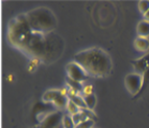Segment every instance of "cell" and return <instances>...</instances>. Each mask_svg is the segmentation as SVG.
I'll use <instances>...</instances> for the list:
<instances>
[{
	"label": "cell",
	"mask_w": 149,
	"mask_h": 128,
	"mask_svg": "<svg viewBox=\"0 0 149 128\" xmlns=\"http://www.w3.org/2000/svg\"><path fill=\"white\" fill-rule=\"evenodd\" d=\"M74 62L79 64L89 76L104 77L112 70V60L104 50L90 48L75 54Z\"/></svg>",
	"instance_id": "1"
},
{
	"label": "cell",
	"mask_w": 149,
	"mask_h": 128,
	"mask_svg": "<svg viewBox=\"0 0 149 128\" xmlns=\"http://www.w3.org/2000/svg\"><path fill=\"white\" fill-rule=\"evenodd\" d=\"M32 32L36 33H49L56 28L57 20L54 14L46 8H39L31 11L26 15Z\"/></svg>",
	"instance_id": "2"
},
{
	"label": "cell",
	"mask_w": 149,
	"mask_h": 128,
	"mask_svg": "<svg viewBox=\"0 0 149 128\" xmlns=\"http://www.w3.org/2000/svg\"><path fill=\"white\" fill-rule=\"evenodd\" d=\"M32 34L33 32L29 26L27 16L20 15L10 24L9 39L15 46L23 47L24 49H26Z\"/></svg>",
	"instance_id": "3"
},
{
	"label": "cell",
	"mask_w": 149,
	"mask_h": 128,
	"mask_svg": "<svg viewBox=\"0 0 149 128\" xmlns=\"http://www.w3.org/2000/svg\"><path fill=\"white\" fill-rule=\"evenodd\" d=\"M63 113L61 111H54L48 113L42 121L37 128H63L62 126V118Z\"/></svg>",
	"instance_id": "4"
},
{
	"label": "cell",
	"mask_w": 149,
	"mask_h": 128,
	"mask_svg": "<svg viewBox=\"0 0 149 128\" xmlns=\"http://www.w3.org/2000/svg\"><path fill=\"white\" fill-rule=\"evenodd\" d=\"M67 73H68L69 79H72V80L77 81V82H83L89 76L85 72L84 68L76 62H71L67 65Z\"/></svg>",
	"instance_id": "5"
},
{
	"label": "cell",
	"mask_w": 149,
	"mask_h": 128,
	"mask_svg": "<svg viewBox=\"0 0 149 128\" xmlns=\"http://www.w3.org/2000/svg\"><path fill=\"white\" fill-rule=\"evenodd\" d=\"M125 87L129 90V92L131 94L135 95L137 92L141 90L143 84V77L142 75L139 74V73H132V74H129L127 77H125Z\"/></svg>",
	"instance_id": "6"
},
{
	"label": "cell",
	"mask_w": 149,
	"mask_h": 128,
	"mask_svg": "<svg viewBox=\"0 0 149 128\" xmlns=\"http://www.w3.org/2000/svg\"><path fill=\"white\" fill-rule=\"evenodd\" d=\"M69 103V97L65 96V95H62L61 93L57 95V97L55 98L53 104H54V107H56L59 110H62V109H67V106H68Z\"/></svg>",
	"instance_id": "7"
},
{
	"label": "cell",
	"mask_w": 149,
	"mask_h": 128,
	"mask_svg": "<svg viewBox=\"0 0 149 128\" xmlns=\"http://www.w3.org/2000/svg\"><path fill=\"white\" fill-rule=\"evenodd\" d=\"M137 34L139 37H147L149 36V21L143 20L137 25Z\"/></svg>",
	"instance_id": "8"
},
{
	"label": "cell",
	"mask_w": 149,
	"mask_h": 128,
	"mask_svg": "<svg viewBox=\"0 0 149 128\" xmlns=\"http://www.w3.org/2000/svg\"><path fill=\"white\" fill-rule=\"evenodd\" d=\"M134 45L137 50L139 51H147L149 49V40L146 37H137L134 42Z\"/></svg>",
	"instance_id": "9"
},
{
	"label": "cell",
	"mask_w": 149,
	"mask_h": 128,
	"mask_svg": "<svg viewBox=\"0 0 149 128\" xmlns=\"http://www.w3.org/2000/svg\"><path fill=\"white\" fill-rule=\"evenodd\" d=\"M69 99L71 101H73L76 106H77L79 109H86L87 108V105L85 103L84 100V97L81 96V95H69L68 96Z\"/></svg>",
	"instance_id": "10"
},
{
	"label": "cell",
	"mask_w": 149,
	"mask_h": 128,
	"mask_svg": "<svg viewBox=\"0 0 149 128\" xmlns=\"http://www.w3.org/2000/svg\"><path fill=\"white\" fill-rule=\"evenodd\" d=\"M60 93V91H58V90H51V91H47L43 95V101L46 103V104H49V103H53L54 99L57 97V95Z\"/></svg>",
	"instance_id": "11"
},
{
	"label": "cell",
	"mask_w": 149,
	"mask_h": 128,
	"mask_svg": "<svg viewBox=\"0 0 149 128\" xmlns=\"http://www.w3.org/2000/svg\"><path fill=\"white\" fill-rule=\"evenodd\" d=\"M62 126L63 128H76V124L71 114H65L62 118Z\"/></svg>",
	"instance_id": "12"
},
{
	"label": "cell",
	"mask_w": 149,
	"mask_h": 128,
	"mask_svg": "<svg viewBox=\"0 0 149 128\" xmlns=\"http://www.w3.org/2000/svg\"><path fill=\"white\" fill-rule=\"evenodd\" d=\"M68 83H69V88H70V90H73L74 92H76V93H81V91H83V84H81V82H77V81H74L72 80V79H69L68 80Z\"/></svg>",
	"instance_id": "13"
},
{
	"label": "cell",
	"mask_w": 149,
	"mask_h": 128,
	"mask_svg": "<svg viewBox=\"0 0 149 128\" xmlns=\"http://www.w3.org/2000/svg\"><path fill=\"white\" fill-rule=\"evenodd\" d=\"M84 97V100L87 105V108L89 110H92V109L95 107V104H97V98L93 94L91 95H87V96H83Z\"/></svg>",
	"instance_id": "14"
},
{
	"label": "cell",
	"mask_w": 149,
	"mask_h": 128,
	"mask_svg": "<svg viewBox=\"0 0 149 128\" xmlns=\"http://www.w3.org/2000/svg\"><path fill=\"white\" fill-rule=\"evenodd\" d=\"M67 111L69 112V114L74 115V114H76V113H78L81 110H79V108H78L73 101H71L70 99H69L68 106H67Z\"/></svg>",
	"instance_id": "15"
},
{
	"label": "cell",
	"mask_w": 149,
	"mask_h": 128,
	"mask_svg": "<svg viewBox=\"0 0 149 128\" xmlns=\"http://www.w3.org/2000/svg\"><path fill=\"white\" fill-rule=\"evenodd\" d=\"M93 127V120L92 118H87L84 122H81L76 126V128H92Z\"/></svg>",
	"instance_id": "16"
},
{
	"label": "cell",
	"mask_w": 149,
	"mask_h": 128,
	"mask_svg": "<svg viewBox=\"0 0 149 128\" xmlns=\"http://www.w3.org/2000/svg\"><path fill=\"white\" fill-rule=\"evenodd\" d=\"M139 9L143 14H145L147 11H149V1H146V0H144V1H139Z\"/></svg>",
	"instance_id": "17"
},
{
	"label": "cell",
	"mask_w": 149,
	"mask_h": 128,
	"mask_svg": "<svg viewBox=\"0 0 149 128\" xmlns=\"http://www.w3.org/2000/svg\"><path fill=\"white\" fill-rule=\"evenodd\" d=\"M93 92V88H92V85H90V84H86V85H84L83 87V91H81V96H87V95H91L93 94L92 93Z\"/></svg>",
	"instance_id": "18"
},
{
	"label": "cell",
	"mask_w": 149,
	"mask_h": 128,
	"mask_svg": "<svg viewBox=\"0 0 149 128\" xmlns=\"http://www.w3.org/2000/svg\"><path fill=\"white\" fill-rule=\"evenodd\" d=\"M144 17H145V19H144V20H146V21H149V11H147V12L144 14Z\"/></svg>",
	"instance_id": "19"
}]
</instances>
